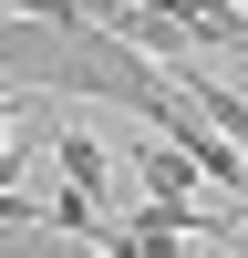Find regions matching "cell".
Here are the masks:
<instances>
[{
    "label": "cell",
    "mask_w": 248,
    "mask_h": 258,
    "mask_svg": "<svg viewBox=\"0 0 248 258\" xmlns=\"http://www.w3.org/2000/svg\"><path fill=\"white\" fill-rule=\"evenodd\" d=\"M52 165H62V186H73V197H93V207H103V176H114V155H103V135H93V124H62Z\"/></svg>",
    "instance_id": "1"
},
{
    "label": "cell",
    "mask_w": 248,
    "mask_h": 258,
    "mask_svg": "<svg viewBox=\"0 0 248 258\" xmlns=\"http://www.w3.org/2000/svg\"><path fill=\"white\" fill-rule=\"evenodd\" d=\"M135 176H145V197H165V207H186V197H197V165H186L165 135H135Z\"/></svg>",
    "instance_id": "2"
},
{
    "label": "cell",
    "mask_w": 248,
    "mask_h": 258,
    "mask_svg": "<svg viewBox=\"0 0 248 258\" xmlns=\"http://www.w3.org/2000/svg\"><path fill=\"white\" fill-rule=\"evenodd\" d=\"M0 258H93V238H73V227H0Z\"/></svg>",
    "instance_id": "3"
},
{
    "label": "cell",
    "mask_w": 248,
    "mask_h": 258,
    "mask_svg": "<svg viewBox=\"0 0 248 258\" xmlns=\"http://www.w3.org/2000/svg\"><path fill=\"white\" fill-rule=\"evenodd\" d=\"M11 124H21V93H11V83H0V186L21 176V135H11Z\"/></svg>",
    "instance_id": "4"
},
{
    "label": "cell",
    "mask_w": 248,
    "mask_h": 258,
    "mask_svg": "<svg viewBox=\"0 0 248 258\" xmlns=\"http://www.w3.org/2000/svg\"><path fill=\"white\" fill-rule=\"evenodd\" d=\"M176 258H227V248H207V238H186V248H176Z\"/></svg>",
    "instance_id": "5"
}]
</instances>
